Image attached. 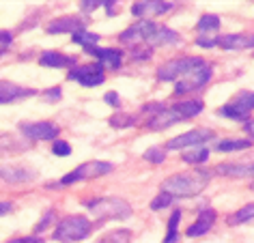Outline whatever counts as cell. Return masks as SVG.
I'll return each mask as SVG.
<instances>
[{
	"mask_svg": "<svg viewBox=\"0 0 254 243\" xmlns=\"http://www.w3.org/2000/svg\"><path fill=\"white\" fill-rule=\"evenodd\" d=\"M121 43L125 46H149V48H162V46H177L181 41L179 33H175L173 28H166L162 24L142 20L131 24L129 28H125L119 37Z\"/></svg>",
	"mask_w": 254,
	"mask_h": 243,
	"instance_id": "cell-1",
	"label": "cell"
},
{
	"mask_svg": "<svg viewBox=\"0 0 254 243\" xmlns=\"http://www.w3.org/2000/svg\"><path fill=\"white\" fill-rule=\"evenodd\" d=\"M209 179H211V172H207V170L183 172V175L168 177L162 183V191H166L173 198H192V196H198L207 187Z\"/></svg>",
	"mask_w": 254,
	"mask_h": 243,
	"instance_id": "cell-2",
	"label": "cell"
},
{
	"mask_svg": "<svg viewBox=\"0 0 254 243\" xmlns=\"http://www.w3.org/2000/svg\"><path fill=\"white\" fill-rule=\"evenodd\" d=\"M93 233V222L86 215H67L56 224L52 239L59 243H78Z\"/></svg>",
	"mask_w": 254,
	"mask_h": 243,
	"instance_id": "cell-3",
	"label": "cell"
},
{
	"mask_svg": "<svg viewBox=\"0 0 254 243\" xmlns=\"http://www.w3.org/2000/svg\"><path fill=\"white\" fill-rule=\"evenodd\" d=\"M86 209L97 217V220H125L131 215V207L123 198L108 196V198H95L86 202Z\"/></svg>",
	"mask_w": 254,
	"mask_h": 243,
	"instance_id": "cell-4",
	"label": "cell"
},
{
	"mask_svg": "<svg viewBox=\"0 0 254 243\" xmlns=\"http://www.w3.org/2000/svg\"><path fill=\"white\" fill-rule=\"evenodd\" d=\"M207 61L198 59V56H183V59H173L168 62H164L157 69V80L162 82H173V80H181L183 75H188L190 71H194L196 67L205 65Z\"/></svg>",
	"mask_w": 254,
	"mask_h": 243,
	"instance_id": "cell-5",
	"label": "cell"
},
{
	"mask_svg": "<svg viewBox=\"0 0 254 243\" xmlns=\"http://www.w3.org/2000/svg\"><path fill=\"white\" fill-rule=\"evenodd\" d=\"M114 166L108 164V162H84L80 164L75 170H71L69 175H65L61 179V185H73V183H80V181H91V179H97V177H104L108 172H112Z\"/></svg>",
	"mask_w": 254,
	"mask_h": 243,
	"instance_id": "cell-6",
	"label": "cell"
},
{
	"mask_svg": "<svg viewBox=\"0 0 254 243\" xmlns=\"http://www.w3.org/2000/svg\"><path fill=\"white\" fill-rule=\"evenodd\" d=\"M254 110V93L252 91H241L235 97L220 108V114L226 119L235 121H246L250 117V112Z\"/></svg>",
	"mask_w": 254,
	"mask_h": 243,
	"instance_id": "cell-7",
	"label": "cell"
},
{
	"mask_svg": "<svg viewBox=\"0 0 254 243\" xmlns=\"http://www.w3.org/2000/svg\"><path fill=\"white\" fill-rule=\"evenodd\" d=\"M211 71H213V67L211 65H200V67H196L194 71H190L188 75H183L181 80H177V84H175V95L177 97H181V95H188V93H192L196 91V88H200V86H205L209 80H211Z\"/></svg>",
	"mask_w": 254,
	"mask_h": 243,
	"instance_id": "cell-8",
	"label": "cell"
},
{
	"mask_svg": "<svg viewBox=\"0 0 254 243\" xmlns=\"http://www.w3.org/2000/svg\"><path fill=\"white\" fill-rule=\"evenodd\" d=\"M213 138V129H207V127H198V129L179 133L177 138H173L166 144V151H183V149H194V146H202V142Z\"/></svg>",
	"mask_w": 254,
	"mask_h": 243,
	"instance_id": "cell-9",
	"label": "cell"
},
{
	"mask_svg": "<svg viewBox=\"0 0 254 243\" xmlns=\"http://www.w3.org/2000/svg\"><path fill=\"white\" fill-rule=\"evenodd\" d=\"M106 69L101 62H91V65H84V67H75L67 73V80H73V82H80L82 86H99L104 84L106 80Z\"/></svg>",
	"mask_w": 254,
	"mask_h": 243,
	"instance_id": "cell-10",
	"label": "cell"
},
{
	"mask_svg": "<svg viewBox=\"0 0 254 243\" xmlns=\"http://www.w3.org/2000/svg\"><path fill=\"white\" fill-rule=\"evenodd\" d=\"M20 131L26 136L28 140H56V136L61 133V127L50 123V121H37V123H22Z\"/></svg>",
	"mask_w": 254,
	"mask_h": 243,
	"instance_id": "cell-11",
	"label": "cell"
},
{
	"mask_svg": "<svg viewBox=\"0 0 254 243\" xmlns=\"http://www.w3.org/2000/svg\"><path fill=\"white\" fill-rule=\"evenodd\" d=\"M173 9H175V2H168V0H140V2H134L131 13L136 17H157Z\"/></svg>",
	"mask_w": 254,
	"mask_h": 243,
	"instance_id": "cell-12",
	"label": "cell"
},
{
	"mask_svg": "<svg viewBox=\"0 0 254 243\" xmlns=\"http://www.w3.org/2000/svg\"><path fill=\"white\" fill-rule=\"evenodd\" d=\"M179 121H183V117L177 112L175 106H162L153 117H149L147 127L149 129H153V131H162V129H166V127H170V125L179 123Z\"/></svg>",
	"mask_w": 254,
	"mask_h": 243,
	"instance_id": "cell-13",
	"label": "cell"
},
{
	"mask_svg": "<svg viewBox=\"0 0 254 243\" xmlns=\"http://www.w3.org/2000/svg\"><path fill=\"white\" fill-rule=\"evenodd\" d=\"M37 177V172L28 166H22V164H7V166H0V179L4 183H11V185H17V183H28Z\"/></svg>",
	"mask_w": 254,
	"mask_h": 243,
	"instance_id": "cell-14",
	"label": "cell"
},
{
	"mask_svg": "<svg viewBox=\"0 0 254 243\" xmlns=\"http://www.w3.org/2000/svg\"><path fill=\"white\" fill-rule=\"evenodd\" d=\"M215 211L211 207H205V209H200V213L198 217H196V222L190 224V228L186 230V235L188 237H202V235H207L209 230L213 228V224H215Z\"/></svg>",
	"mask_w": 254,
	"mask_h": 243,
	"instance_id": "cell-15",
	"label": "cell"
},
{
	"mask_svg": "<svg viewBox=\"0 0 254 243\" xmlns=\"http://www.w3.org/2000/svg\"><path fill=\"white\" fill-rule=\"evenodd\" d=\"M215 175L220 177H228V179H246V177H254V164L252 162H231V164H220L213 168Z\"/></svg>",
	"mask_w": 254,
	"mask_h": 243,
	"instance_id": "cell-16",
	"label": "cell"
},
{
	"mask_svg": "<svg viewBox=\"0 0 254 243\" xmlns=\"http://www.w3.org/2000/svg\"><path fill=\"white\" fill-rule=\"evenodd\" d=\"M88 54L97 56V61L106 67L110 69H119L121 65H123V52L121 50H114V48H97V46H91V48H84Z\"/></svg>",
	"mask_w": 254,
	"mask_h": 243,
	"instance_id": "cell-17",
	"label": "cell"
},
{
	"mask_svg": "<svg viewBox=\"0 0 254 243\" xmlns=\"http://www.w3.org/2000/svg\"><path fill=\"white\" fill-rule=\"evenodd\" d=\"M33 95H35L33 88H24L9 80H0V104H13L17 99H26L33 97Z\"/></svg>",
	"mask_w": 254,
	"mask_h": 243,
	"instance_id": "cell-18",
	"label": "cell"
},
{
	"mask_svg": "<svg viewBox=\"0 0 254 243\" xmlns=\"http://www.w3.org/2000/svg\"><path fill=\"white\" fill-rule=\"evenodd\" d=\"M86 24L80 20V17L75 15H67V17H59V20H54L52 24L48 26V33L52 35H61V33H78V30H84Z\"/></svg>",
	"mask_w": 254,
	"mask_h": 243,
	"instance_id": "cell-19",
	"label": "cell"
},
{
	"mask_svg": "<svg viewBox=\"0 0 254 243\" xmlns=\"http://www.w3.org/2000/svg\"><path fill=\"white\" fill-rule=\"evenodd\" d=\"M218 46L224 50H250L254 48V35H224L218 37Z\"/></svg>",
	"mask_w": 254,
	"mask_h": 243,
	"instance_id": "cell-20",
	"label": "cell"
},
{
	"mask_svg": "<svg viewBox=\"0 0 254 243\" xmlns=\"http://www.w3.org/2000/svg\"><path fill=\"white\" fill-rule=\"evenodd\" d=\"M30 149V142H22L13 133H0V155H13Z\"/></svg>",
	"mask_w": 254,
	"mask_h": 243,
	"instance_id": "cell-21",
	"label": "cell"
},
{
	"mask_svg": "<svg viewBox=\"0 0 254 243\" xmlns=\"http://www.w3.org/2000/svg\"><path fill=\"white\" fill-rule=\"evenodd\" d=\"M39 62L43 67H54V69H61V67H71L75 59L73 56H65L61 52H43L39 56Z\"/></svg>",
	"mask_w": 254,
	"mask_h": 243,
	"instance_id": "cell-22",
	"label": "cell"
},
{
	"mask_svg": "<svg viewBox=\"0 0 254 243\" xmlns=\"http://www.w3.org/2000/svg\"><path fill=\"white\" fill-rule=\"evenodd\" d=\"M254 142L250 138H228V140H222V142H218V146L215 149L222 151V153H233V151H246L250 149Z\"/></svg>",
	"mask_w": 254,
	"mask_h": 243,
	"instance_id": "cell-23",
	"label": "cell"
},
{
	"mask_svg": "<svg viewBox=\"0 0 254 243\" xmlns=\"http://www.w3.org/2000/svg\"><path fill=\"white\" fill-rule=\"evenodd\" d=\"M173 106L177 108V112H179L183 119H192L196 114H200L202 108H205V104H202L200 99H188V101H179V104H173Z\"/></svg>",
	"mask_w": 254,
	"mask_h": 243,
	"instance_id": "cell-24",
	"label": "cell"
},
{
	"mask_svg": "<svg viewBox=\"0 0 254 243\" xmlns=\"http://www.w3.org/2000/svg\"><path fill=\"white\" fill-rule=\"evenodd\" d=\"M252 220H254V202L241 207L239 211H235V213L228 217V224H231V226H237V224H248Z\"/></svg>",
	"mask_w": 254,
	"mask_h": 243,
	"instance_id": "cell-25",
	"label": "cell"
},
{
	"mask_svg": "<svg viewBox=\"0 0 254 243\" xmlns=\"http://www.w3.org/2000/svg\"><path fill=\"white\" fill-rule=\"evenodd\" d=\"M181 159L186 164H202V162H207L209 159V149L207 146H194V149L183 153Z\"/></svg>",
	"mask_w": 254,
	"mask_h": 243,
	"instance_id": "cell-26",
	"label": "cell"
},
{
	"mask_svg": "<svg viewBox=\"0 0 254 243\" xmlns=\"http://www.w3.org/2000/svg\"><path fill=\"white\" fill-rule=\"evenodd\" d=\"M131 233L127 228H117L112 233H106L97 243H129Z\"/></svg>",
	"mask_w": 254,
	"mask_h": 243,
	"instance_id": "cell-27",
	"label": "cell"
},
{
	"mask_svg": "<svg viewBox=\"0 0 254 243\" xmlns=\"http://www.w3.org/2000/svg\"><path fill=\"white\" fill-rule=\"evenodd\" d=\"M71 41L73 43H78V46H84V48H91V46H97V41H99V35H95V33H88V30H78V33H73L71 35Z\"/></svg>",
	"mask_w": 254,
	"mask_h": 243,
	"instance_id": "cell-28",
	"label": "cell"
},
{
	"mask_svg": "<svg viewBox=\"0 0 254 243\" xmlns=\"http://www.w3.org/2000/svg\"><path fill=\"white\" fill-rule=\"evenodd\" d=\"M179 222H181V211L175 209L173 215L168 220V233H166V239L164 243H177V233H179Z\"/></svg>",
	"mask_w": 254,
	"mask_h": 243,
	"instance_id": "cell-29",
	"label": "cell"
},
{
	"mask_svg": "<svg viewBox=\"0 0 254 243\" xmlns=\"http://www.w3.org/2000/svg\"><path fill=\"white\" fill-rule=\"evenodd\" d=\"M110 125L117 127V129H123V127H131L136 125V117L134 114H127V112H117L110 117Z\"/></svg>",
	"mask_w": 254,
	"mask_h": 243,
	"instance_id": "cell-30",
	"label": "cell"
},
{
	"mask_svg": "<svg viewBox=\"0 0 254 243\" xmlns=\"http://www.w3.org/2000/svg\"><path fill=\"white\" fill-rule=\"evenodd\" d=\"M196 28L200 30V33H209V30H218L220 28V17L218 15H202L198 24H196Z\"/></svg>",
	"mask_w": 254,
	"mask_h": 243,
	"instance_id": "cell-31",
	"label": "cell"
},
{
	"mask_svg": "<svg viewBox=\"0 0 254 243\" xmlns=\"http://www.w3.org/2000/svg\"><path fill=\"white\" fill-rule=\"evenodd\" d=\"M144 159H147L149 164H162L164 159H166V149H162V146H151V149L144 151Z\"/></svg>",
	"mask_w": 254,
	"mask_h": 243,
	"instance_id": "cell-32",
	"label": "cell"
},
{
	"mask_svg": "<svg viewBox=\"0 0 254 243\" xmlns=\"http://www.w3.org/2000/svg\"><path fill=\"white\" fill-rule=\"evenodd\" d=\"M173 200H175L173 196L166 194V191H162V194H157L153 200H151V209H153V211H162V209L170 207V204H173Z\"/></svg>",
	"mask_w": 254,
	"mask_h": 243,
	"instance_id": "cell-33",
	"label": "cell"
},
{
	"mask_svg": "<svg viewBox=\"0 0 254 243\" xmlns=\"http://www.w3.org/2000/svg\"><path fill=\"white\" fill-rule=\"evenodd\" d=\"M151 54H153V48L149 46H134L131 48V61H149Z\"/></svg>",
	"mask_w": 254,
	"mask_h": 243,
	"instance_id": "cell-34",
	"label": "cell"
},
{
	"mask_svg": "<svg viewBox=\"0 0 254 243\" xmlns=\"http://www.w3.org/2000/svg\"><path fill=\"white\" fill-rule=\"evenodd\" d=\"M52 153L56 157H67V155H71V146H69V142H63V140H54Z\"/></svg>",
	"mask_w": 254,
	"mask_h": 243,
	"instance_id": "cell-35",
	"label": "cell"
},
{
	"mask_svg": "<svg viewBox=\"0 0 254 243\" xmlns=\"http://www.w3.org/2000/svg\"><path fill=\"white\" fill-rule=\"evenodd\" d=\"M50 222H54V211H48L46 215H43V220L37 224V228H35V233L39 235V233H43V230H46L48 226H50Z\"/></svg>",
	"mask_w": 254,
	"mask_h": 243,
	"instance_id": "cell-36",
	"label": "cell"
},
{
	"mask_svg": "<svg viewBox=\"0 0 254 243\" xmlns=\"http://www.w3.org/2000/svg\"><path fill=\"white\" fill-rule=\"evenodd\" d=\"M80 4H82V11H84V13H91V11L104 7V0H84V2H80Z\"/></svg>",
	"mask_w": 254,
	"mask_h": 243,
	"instance_id": "cell-37",
	"label": "cell"
},
{
	"mask_svg": "<svg viewBox=\"0 0 254 243\" xmlns=\"http://www.w3.org/2000/svg\"><path fill=\"white\" fill-rule=\"evenodd\" d=\"M196 46L198 48H215L218 46V37H198V39H196Z\"/></svg>",
	"mask_w": 254,
	"mask_h": 243,
	"instance_id": "cell-38",
	"label": "cell"
},
{
	"mask_svg": "<svg viewBox=\"0 0 254 243\" xmlns=\"http://www.w3.org/2000/svg\"><path fill=\"white\" fill-rule=\"evenodd\" d=\"M11 39H13V35L9 33V30H0V50H4L11 43Z\"/></svg>",
	"mask_w": 254,
	"mask_h": 243,
	"instance_id": "cell-39",
	"label": "cell"
},
{
	"mask_svg": "<svg viewBox=\"0 0 254 243\" xmlns=\"http://www.w3.org/2000/svg\"><path fill=\"white\" fill-rule=\"evenodd\" d=\"M7 243H43L41 237H22V239H13V241H7Z\"/></svg>",
	"mask_w": 254,
	"mask_h": 243,
	"instance_id": "cell-40",
	"label": "cell"
},
{
	"mask_svg": "<svg viewBox=\"0 0 254 243\" xmlns=\"http://www.w3.org/2000/svg\"><path fill=\"white\" fill-rule=\"evenodd\" d=\"M46 99H52V101H59V99H61V88H59V86H54V88H50V91L46 93Z\"/></svg>",
	"mask_w": 254,
	"mask_h": 243,
	"instance_id": "cell-41",
	"label": "cell"
},
{
	"mask_svg": "<svg viewBox=\"0 0 254 243\" xmlns=\"http://www.w3.org/2000/svg\"><path fill=\"white\" fill-rule=\"evenodd\" d=\"M106 104H110V106H119V95L117 93H108L106 97H104Z\"/></svg>",
	"mask_w": 254,
	"mask_h": 243,
	"instance_id": "cell-42",
	"label": "cell"
},
{
	"mask_svg": "<svg viewBox=\"0 0 254 243\" xmlns=\"http://www.w3.org/2000/svg\"><path fill=\"white\" fill-rule=\"evenodd\" d=\"M11 211H13V204L11 202H0V215H7Z\"/></svg>",
	"mask_w": 254,
	"mask_h": 243,
	"instance_id": "cell-43",
	"label": "cell"
},
{
	"mask_svg": "<svg viewBox=\"0 0 254 243\" xmlns=\"http://www.w3.org/2000/svg\"><path fill=\"white\" fill-rule=\"evenodd\" d=\"M244 131L250 136V140H254V121H248V123L244 125Z\"/></svg>",
	"mask_w": 254,
	"mask_h": 243,
	"instance_id": "cell-44",
	"label": "cell"
},
{
	"mask_svg": "<svg viewBox=\"0 0 254 243\" xmlns=\"http://www.w3.org/2000/svg\"><path fill=\"white\" fill-rule=\"evenodd\" d=\"M250 189H252V191H254V181H252V183H250Z\"/></svg>",
	"mask_w": 254,
	"mask_h": 243,
	"instance_id": "cell-45",
	"label": "cell"
}]
</instances>
